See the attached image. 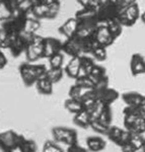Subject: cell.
<instances>
[{
  "instance_id": "7a4b0ae2",
  "label": "cell",
  "mask_w": 145,
  "mask_h": 152,
  "mask_svg": "<svg viewBox=\"0 0 145 152\" xmlns=\"http://www.w3.org/2000/svg\"><path fill=\"white\" fill-rule=\"evenodd\" d=\"M48 68L44 64H35L31 62H24L19 65L18 71L21 78L26 86H33L40 78L44 77Z\"/></svg>"
},
{
  "instance_id": "ee69618b",
  "label": "cell",
  "mask_w": 145,
  "mask_h": 152,
  "mask_svg": "<svg viewBox=\"0 0 145 152\" xmlns=\"http://www.w3.org/2000/svg\"><path fill=\"white\" fill-rule=\"evenodd\" d=\"M109 84H110L109 77H108V75H105V76H104L103 78H100V79H99L97 82L94 83L93 90H94V91H100V90L109 87Z\"/></svg>"
},
{
  "instance_id": "d6a6232c",
  "label": "cell",
  "mask_w": 145,
  "mask_h": 152,
  "mask_svg": "<svg viewBox=\"0 0 145 152\" xmlns=\"http://www.w3.org/2000/svg\"><path fill=\"white\" fill-rule=\"evenodd\" d=\"M18 152H37L38 151V145H37L36 141L33 139L24 138L23 142L19 145Z\"/></svg>"
},
{
  "instance_id": "9c48e42d",
  "label": "cell",
  "mask_w": 145,
  "mask_h": 152,
  "mask_svg": "<svg viewBox=\"0 0 145 152\" xmlns=\"http://www.w3.org/2000/svg\"><path fill=\"white\" fill-rule=\"evenodd\" d=\"M140 16L141 12L138 3H134L120 11L118 19L124 28H131L138 21V19H140Z\"/></svg>"
},
{
  "instance_id": "8fae6325",
  "label": "cell",
  "mask_w": 145,
  "mask_h": 152,
  "mask_svg": "<svg viewBox=\"0 0 145 152\" xmlns=\"http://www.w3.org/2000/svg\"><path fill=\"white\" fill-rule=\"evenodd\" d=\"M124 127L133 134L144 135L145 133V117L124 116Z\"/></svg>"
},
{
  "instance_id": "bcb514c9",
  "label": "cell",
  "mask_w": 145,
  "mask_h": 152,
  "mask_svg": "<svg viewBox=\"0 0 145 152\" xmlns=\"http://www.w3.org/2000/svg\"><path fill=\"white\" fill-rule=\"evenodd\" d=\"M115 1H116L118 8H119L120 11L127 8V7H129L132 4L137 3V0H115Z\"/></svg>"
},
{
  "instance_id": "9a60e30c",
  "label": "cell",
  "mask_w": 145,
  "mask_h": 152,
  "mask_svg": "<svg viewBox=\"0 0 145 152\" xmlns=\"http://www.w3.org/2000/svg\"><path fill=\"white\" fill-rule=\"evenodd\" d=\"M94 94L95 96H97V99L99 102H103L104 104H109V105H112L120 97V94L118 92V90L110 86L100 90V91H94Z\"/></svg>"
},
{
  "instance_id": "8d00e7d4",
  "label": "cell",
  "mask_w": 145,
  "mask_h": 152,
  "mask_svg": "<svg viewBox=\"0 0 145 152\" xmlns=\"http://www.w3.org/2000/svg\"><path fill=\"white\" fill-rule=\"evenodd\" d=\"M64 62V53L59 52L57 54H54L49 58V65L50 68H63Z\"/></svg>"
},
{
  "instance_id": "f6af8a7d",
  "label": "cell",
  "mask_w": 145,
  "mask_h": 152,
  "mask_svg": "<svg viewBox=\"0 0 145 152\" xmlns=\"http://www.w3.org/2000/svg\"><path fill=\"white\" fill-rule=\"evenodd\" d=\"M8 40L9 37L7 35V33L2 28H0V49H2V50L7 49V47H8Z\"/></svg>"
},
{
  "instance_id": "8992f818",
  "label": "cell",
  "mask_w": 145,
  "mask_h": 152,
  "mask_svg": "<svg viewBox=\"0 0 145 152\" xmlns=\"http://www.w3.org/2000/svg\"><path fill=\"white\" fill-rule=\"evenodd\" d=\"M44 42L45 38L39 35H34L26 49V58L28 62H36L44 58Z\"/></svg>"
},
{
  "instance_id": "11a10c76",
  "label": "cell",
  "mask_w": 145,
  "mask_h": 152,
  "mask_svg": "<svg viewBox=\"0 0 145 152\" xmlns=\"http://www.w3.org/2000/svg\"><path fill=\"white\" fill-rule=\"evenodd\" d=\"M143 136H144V138H145V133H144V135H143Z\"/></svg>"
},
{
  "instance_id": "7bdbcfd3",
  "label": "cell",
  "mask_w": 145,
  "mask_h": 152,
  "mask_svg": "<svg viewBox=\"0 0 145 152\" xmlns=\"http://www.w3.org/2000/svg\"><path fill=\"white\" fill-rule=\"evenodd\" d=\"M129 143H131L135 148L138 151L142 150L143 148V144H144V136L140 134H133L131 135V139H130Z\"/></svg>"
},
{
  "instance_id": "5b68a950",
  "label": "cell",
  "mask_w": 145,
  "mask_h": 152,
  "mask_svg": "<svg viewBox=\"0 0 145 152\" xmlns=\"http://www.w3.org/2000/svg\"><path fill=\"white\" fill-rule=\"evenodd\" d=\"M120 10L115 0H103L102 4L97 9V16L102 24H105L113 19H117Z\"/></svg>"
},
{
  "instance_id": "d4e9b609",
  "label": "cell",
  "mask_w": 145,
  "mask_h": 152,
  "mask_svg": "<svg viewBox=\"0 0 145 152\" xmlns=\"http://www.w3.org/2000/svg\"><path fill=\"white\" fill-rule=\"evenodd\" d=\"M64 107H65V110L68 113L73 115L77 114V113L84 110L81 100L72 99V97H68L67 99H65V102H64Z\"/></svg>"
},
{
  "instance_id": "4fadbf2b",
  "label": "cell",
  "mask_w": 145,
  "mask_h": 152,
  "mask_svg": "<svg viewBox=\"0 0 145 152\" xmlns=\"http://www.w3.org/2000/svg\"><path fill=\"white\" fill-rule=\"evenodd\" d=\"M63 42H61L59 39L48 37L45 38L44 42V58H50L54 54L62 52Z\"/></svg>"
},
{
  "instance_id": "60d3db41",
  "label": "cell",
  "mask_w": 145,
  "mask_h": 152,
  "mask_svg": "<svg viewBox=\"0 0 145 152\" xmlns=\"http://www.w3.org/2000/svg\"><path fill=\"white\" fill-rule=\"evenodd\" d=\"M105 104H103V102H100L97 100V102H95L94 104L92 105L90 109L88 110H85V111L88 112V114L90 115V117H92V119H99L100 114H102L103 112V109H104Z\"/></svg>"
},
{
  "instance_id": "83f0119b",
  "label": "cell",
  "mask_w": 145,
  "mask_h": 152,
  "mask_svg": "<svg viewBox=\"0 0 145 152\" xmlns=\"http://www.w3.org/2000/svg\"><path fill=\"white\" fill-rule=\"evenodd\" d=\"M111 125H107L103 121H100V119H92L90 121L89 128L94 131L95 133L100 134V135H107L108 131H109Z\"/></svg>"
},
{
  "instance_id": "44dd1931",
  "label": "cell",
  "mask_w": 145,
  "mask_h": 152,
  "mask_svg": "<svg viewBox=\"0 0 145 152\" xmlns=\"http://www.w3.org/2000/svg\"><path fill=\"white\" fill-rule=\"evenodd\" d=\"M79 60H80V69H79L78 77L87 76L89 74L90 70L92 69V67L95 65L94 59L92 56H88V54H84V55L79 56Z\"/></svg>"
},
{
  "instance_id": "4dcf8cb0",
  "label": "cell",
  "mask_w": 145,
  "mask_h": 152,
  "mask_svg": "<svg viewBox=\"0 0 145 152\" xmlns=\"http://www.w3.org/2000/svg\"><path fill=\"white\" fill-rule=\"evenodd\" d=\"M123 115L132 117H145V107L126 105L123 110Z\"/></svg>"
},
{
  "instance_id": "277c9868",
  "label": "cell",
  "mask_w": 145,
  "mask_h": 152,
  "mask_svg": "<svg viewBox=\"0 0 145 152\" xmlns=\"http://www.w3.org/2000/svg\"><path fill=\"white\" fill-rule=\"evenodd\" d=\"M53 140L57 143H63L66 146H72L78 143L77 131L73 128H68L64 126L54 127L51 131Z\"/></svg>"
},
{
  "instance_id": "f1b7e54d",
  "label": "cell",
  "mask_w": 145,
  "mask_h": 152,
  "mask_svg": "<svg viewBox=\"0 0 145 152\" xmlns=\"http://www.w3.org/2000/svg\"><path fill=\"white\" fill-rule=\"evenodd\" d=\"M64 69L63 68H48L46 73V77L50 80L51 82H53L54 84L61 81L64 76Z\"/></svg>"
},
{
  "instance_id": "30bf717a",
  "label": "cell",
  "mask_w": 145,
  "mask_h": 152,
  "mask_svg": "<svg viewBox=\"0 0 145 152\" xmlns=\"http://www.w3.org/2000/svg\"><path fill=\"white\" fill-rule=\"evenodd\" d=\"M132 133L129 132L127 129L120 128L118 126H113L111 125L109 131L107 133V137L109 138L110 141H112L113 143H115L117 146L122 147L125 144L129 143L130 139H131Z\"/></svg>"
},
{
  "instance_id": "3957f363",
  "label": "cell",
  "mask_w": 145,
  "mask_h": 152,
  "mask_svg": "<svg viewBox=\"0 0 145 152\" xmlns=\"http://www.w3.org/2000/svg\"><path fill=\"white\" fill-rule=\"evenodd\" d=\"M26 137L14 130L0 132V149L3 152L18 151L19 145Z\"/></svg>"
},
{
  "instance_id": "b9f144b4",
  "label": "cell",
  "mask_w": 145,
  "mask_h": 152,
  "mask_svg": "<svg viewBox=\"0 0 145 152\" xmlns=\"http://www.w3.org/2000/svg\"><path fill=\"white\" fill-rule=\"evenodd\" d=\"M76 1L81 7L97 10L100 4H102L103 0H76Z\"/></svg>"
},
{
  "instance_id": "f546056e",
  "label": "cell",
  "mask_w": 145,
  "mask_h": 152,
  "mask_svg": "<svg viewBox=\"0 0 145 152\" xmlns=\"http://www.w3.org/2000/svg\"><path fill=\"white\" fill-rule=\"evenodd\" d=\"M37 2H38L37 0H18V11L16 12L23 13L24 15H29V14H31Z\"/></svg>"
},
{
  "instance_id": "5bb4252c",
  "label": "cell",
  "mask_w": 145,
  "mask_h": 152,
  "mask_svg": "<svg viewBox=\"0 0 145 152\" xmlns=\"http://www.w3.org/2000/svg\"><path fill=\"white\" fill-rule=\"evenodd\" d=\"M18 0H0V21L10 18L18 11Z\"/></svg>"
},
{
  "instance_id": "2e32d148",
  "label": "cell",
  "mask_w": 145,
  "mask_h": 152,
  "mask_svg": "<svg viewBox=\"0 0 145 152\" xmlns=\"http://www.w3.org/2000/svg\"><path fill=\"white\" fill-rule=\"evenodd\" d=\"M130 72L134 77L145 74V58L140 53H135L131 56Z\"/></svg>"
},
{
  "instance_id": "7dc6e473",
  "label": "cell",
  "mask_w": 145,
  "mask_h": 152,
  "mask_svg": "<svg viewBox=\"0 0 145 152\" xmlns=\"http://www.w3.org/2000/svg\"><path fill=\"white\" fill-rule=\"evenodd\" d=\"M66 152H88V151H87V148H84V147L80 146L79 144L77 143V144H75V145L68 146Z\"/></svg>"
},
{
  "instance_id": "484cf974",
  "label": "cell",
  "mask_w": 145,
  "mask_h": 152,
  "mask_svg": "<svg viewBox=\"0 0 145 152\" xmlns=\"http://www.w3.org/2000/svg\"><path fill=\"white\" fill-rule=\"evenodd\" d=\"M40 28H41L40 19L34 18V16H31V18L28 16L23 33L26 34V35H29V36H34V35H36L37 31H39Z\"/></svg>"
},
{
  "instance_id": "681fc988",
  "label": "cell",
  "mask_w": 145,
  "mask_h": 152,
  "mask_svg": "<svg viewBox=\"0 0 145 152\" xmlns=\"http://www.w3.org/2000/svg\"><path fill=\"white\" fill-rule=\"evenodd\" d=\"M120 148H121L122 152H138V150H137L131 143L125 144V145H123L122 147H120Z\"/></svg>"
},
{
  "instance_id": "f35d334b",
  "label": "cell",
  "mask_w": 145,
  "mask_h": 152,
  "mask_svg": "<svg viewBox=\"0 0 145 152\" xmlns=\"http://www.w3.org/2000/svg\"><path fill=\"white\" fill-rule=\"evenodd\" d=\"M99 119L107 125H112V121H113L112 105L105 104L104 109H103V112H102V114H100Z\"/></svg>"
},
{
  "instance_id": "f907efd6",
  "label": "cell",
  "mask_w": 145,
  "mask_h": 152,
  "mask_svg": "<svg viewBox=\"0 0 145 152\" xmlns=\"http://www.w3.org/2000/svg\"><path fill=\"white\" fill-rule=\"evenodd\" d=\"M140 19L142 20V23H143L145 24V11L143 12V13H141V16H140Z\"/></svg>"
},
{
  "instance_id": "e0dca14e",
  "label": "cell",
  "mask_w": 145,
  "mask_h": 152,
  "mask_svg": "<svg viewBox=\"0 0 145 152\" xmlns=\"http://www.w3.org/2000/svg\"><path fill=\"white\" fill-rule=\"evenodd\" d=\"M122 100L126 105H137V107H145V95L137 91H127L122 95Z\"/></svg>"
},
{
  "instance_id": "c3c4849f",
  "label": "cell",
  "mask_w": 145,
  "mask_h": 152,
  "mask_svg": "<svg viewBox=\"0 0 145 152\" xmlns=\"http://www.w3.org/2000/svg\"><path fill=\"white\" fill-rule=\"evenodd\" d=\"M7 63H8L7 57L5 56V54L3 53V50L0 49V70L4 69L7 66Z\"/></svg>"
},
{
  "instance_id": "7402d4cb",
  "label": "cell",
  "mask_w": 145,
  "mask_h": 152,
  "mask_svg": "<svg viewBox=\"0 0 145 152\" xmlns=\"http://www.w3.org/2000/svg\"><path fill=\"white\" fill-rule=\"evenodd\" d=\"M37 91L42 95H51L54 91V83L51 82L46 76L40 78L35 84Z\"/></svg>"
},
{
  "instance_id": "cb8c5ba5",
  "label": "cell",
  "mask_w": 145,
  "mask_h": 152,
  "mask_svg": "<svg viewBox=\"0 0 145 152\" xmlns=\"http://www.w3.org/2000/svg\"><path fill=\"white\" fill-rule=\"evenodd\" d=\"M50 2H45V1H38L36 3V5L34 6L33 10H31V16L38 18V19H46L47 18V13H48V7Z\"/></svg>"
},
{
  "instance_id": "9f6ffc18",
  "label": "cell",
  "mask_w": 145,
  "mask_h": 152,
  "mask_svg": "<svg viewBox=\"0 0 145 152\" xmlns=\"http://www.w3.org/2000/svg\"><path fill=\"white\" fill-rule=\"evenodd\" d=\"M37 1H40V0H37Z\"/></svg>"
},
{
  "instance_id": "ac0fdd59",
  "label": "cell",
  "mask_w": 145,
  "mask_h": 152,
  "mask_svg": "<svg viewBox=\"0 0 145 152\" xmlns=\"http://www.w3.org/2000/svg\"><path fill=\"white\" fill-rule=\"evenodd\" d=\"M59 33H60V35L65 37L66 39H70L74 37L77 33V19L75 18V16L66 19L59 26Z\"/></svg>"
},
{
  "instance_id": "d590c367",
  "label": "cell",
  "mask_w": 145,
  "mask_h": 152,
  "mask_svg": "<svg viewBox=\"0 0 145 152\" xmlns=\"http://www.w3.org/2000/svg\"><path fill=\"white\" fill-rule=\"evenodd\" d=\"M61 9V3L60 1H51L49 3L48 7V13H47L46 19H54L58 16L59 12Z\"/></svg>"
},
{
  "instance_id": "603a6c76",
  "label": "cell",
  "mask_w": 145,
  "mask_h": 152,
  "mask_svg": "<svg viewBox=\"0 0 145 152\" xmlns=\"http://www.w3.org/2000/svg\"><path fill=\"white\" fill-rule=\"evenodd\" d=\"M90 121H92V117H90L88 112L85 111V110L73 115V123L77 127H79V128L82 129L89 128Z\"/></svg>"
},
{
  "instance_id": "ffe728a7",
  "label": "cell",
  "mask_w": 145,
  "mask_h": 152,
  "mask_svg": "<svg viewBox=\"0 0 145 152\" xmlns=\"http://www.w3.org/2000/svg\"><path fill=\"white\" fill-rule=\"evenodd\" d=\"M80 69V60L79 57H71L68 63L64 67V72L69 78L76 79L79 74Z\"/></svg>"
},
{
  "instance_id": "52a82bcc",
  "label": "cell",
  "mask_w": 145,
  "mask_h": 152,
  "mask_svg": "<svg viewBox=\"0 0 145 152\" xmlns=\"http://www.w3.org/2000/svg\"><path fill=\"white\" fill-rule=\"evenodd\" d=\"M28 16L29 15H24L23 13L15 12L10 18L2 21L1 28L6 31L8 36L19 35L23 33Z\"/></svg>"
},
{
  "instance_id": "1f68e13d",
  "label": "cell",
  "mask_w": 145,
  "mask_h": 152,
  "mask_svg": "<svg viewBox=\"0 0 145 152\" xmlns=\"http://www.w3.org/2000/svg\"><path fill=\"white\" fill-rule=\"evenodd\" d=\"M105 24L108 26V28L110 29V31L112 33V35L116 38V40L122 35L123 28H124V26H122V23H120L118 18L117 19H113V20H111V21H109V23H107Z\"/></svg>"
},
{
  "instance_id": "6da1fadb",
  "label": "cell",
  "mask_w": 145,
  "mask_h": 152,
  "mask_svg": "<svg viewBox=\"0 0 145 152\" xmlns=\"http://www.w3.org/2000/svg\"><path fill=\"white\" fill-rule=\"evenodd\" d=\"M75 18L77 19V33L80 37H92L97 28L100 26L97 16V10L81 7L76 11Z\"/></svg>"
},
{
  "instance_id": "d6986e66",
  "label": "cell",
  "mask_w": 145,
  "mask_h": 152,
  "mask_svg": "<svg viewBox=\"0 0 145 152\" xmlns=\"http://www.w3.org/2000/svg\"><path fill=\"white\" fill-rule=\"evenodd\" d=\"M86 148L90 152H100L107 147V143L104 138L100 136H89L85 140Z\"/></svg>"
},
{
  "instance_id": "74e56055",
  "label": "cell",
  "mask_w": 145,
  "mask_h": 152,
  "mask_svg": "<svg viewBox=\"0 0 145 152\" xmlns=\"http://www.w3.org/2000/svg\"><path fill=\"white\" fill-rule=\"evenodd\" d=\"M42 152H65L62 149V147L59 145V143H57L54 140H47L45 141L43 145V149Z\"/></svg>"
},
{
  "instance_id": "816d5d0a",
  "label": "cell",
  "mask_w": 145,
  "mask_h": 152,
  "mask_svg": "<svg viewBox=\"0 0 145 152\" xmlns=\"http://www.w3.org/2000/svg\"><path fill=\"white\" fill-rule=\"evenodd\" d=\"M6 152H16V151H6Z\"/></svg>"
},
{
  "instance_id": "e575fe53",
  "label": "cell",
  "mask_w": 145,
  "mask_h": 152,
  "mask_svg": "<svg viewBox=\"0 0 145 152\" xmlns=\"http://www.w3.org/2000/svg\"><path fill=\"white\" fill-rule=\"evenodd\" d=\"M90 56L97 61H105L108 58V52H107V48L103 47L100 45H97V47L92 50V52L90 53Z\"/></svg>"
},
{
  "instance_id": "4316f807",
  "label": "cell",
  "mask_w": 145,
  "mask_h": 152,
  "mask_svg": "<svg viewBox=\"0 0 145 152\" xmlns=\"http://www.w3.org/2000/svg\"><path fill=\"white\" fill-rule=\"evenodd\" d=\"M92 90L93 89H88V88H84V87L79 86V85H76L74 83V84L69 88L68 95H69V97H72V99L81 100L82 99H84L90 91H92Z\"/></svg>"
},
{
  "instance_id": "ab89813d",
  "label": "cell",
  "mask_w": 145,
  "mask_h": 152,
  "mask_svg": "<svg viewBox=\"0 0 145 152\" xmlns=\"http://www.w3.org/2000/svg\"><path fill=\"white\" fill-rule=\"evenodd\" d=\"M75 80V84L79 85L81 87L88 88V89H93L94 87V81L89 77V76H81V77H77Z\"/></svg>"
},
{
  "instance_id": "7c38bea8",
  "label": "cell",
  "mask_w": 145,
  "mask_h": 152,
  "mask_svg": "<svg viewBox=\"0 0 145 152\" xmlns=\"http://www.w3.org/2000/svg\"><path fill=\"white\" fill-rule=\"evenodd\" d=\"M93 38L97 41V43L99 45L103 46V47H110L116 41V38L112 35V33L110 31V29L108 28V26L105 24H100L99 28H97V31L93 34Z\"/></svg>"
},
{
  "instance_id": "ba28073f",
  "label": "cell",
  "mask_w": 145,
  "mask_h": 152,
  "mask_svg": "<svg viewBox=\"0 0 145 152\" xmlns=\"http://www.w3.org/2000/svg\"><path fill=\"white\" fill-rule=\"evenodd\" d=\"M8 37L9 40L7 49L10 51L13 57H19L21 54L26 52V49L33 36H29L26 34L21 33L19 35H12Z\"/></svg>"
},
{
  "instance_id": "f5cc1de1",
  "label": "cell",
  "mask_w": 145,
  "mask_h": 152,
  "mask_svg": "<svg viewBox=\"0 0 145 152\" xmlns=\"http://www.w3.org/2000/svg\"><path fill=\"white\" fill-rule=\"evenodd\" d=\"M53 1H60V0H53Z\"/></svg>"
},
{
  "instance_id": "836d02e7",
  "label": "cell",
  "mask_w": 145,
  "mask_h": 152,
  "mask_svg": "<svg viewBox=\"0 0 145 152\" xmlns=\"http://www.w3.org/2000/svg\"><path fill=\"white\" fill-rule=\"evenodd\" d=\"M105 75H107L105 68L103 67V66H100V65H97V64H95L94 66H93L92 69L90 70L89 74H88V76H89L93 81H94V83L97 82L99 79H100V78H103L104 76H105Z\"/></svg>"
},
{
  "instance_id": "db71d44e",
  "label": "cell",
  "mask_w": 145,
  "mask_h": 152,
  "mask_svg": "<svg viewBox=\"0 0 145 152\" xmlns=\"http://www.w3.org/2000/svg\"><path fill=\"white\" fill-rule=\"evenodd\" d=\"M138 152H145V151H143V150H142V151H138Z\"/></svg>"
}]
</instances>
